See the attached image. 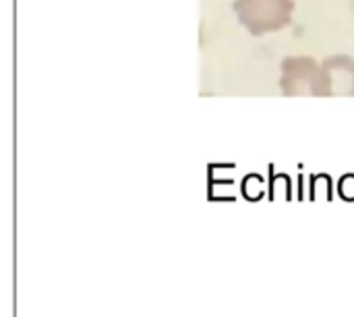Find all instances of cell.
<instances>
[{"label": "cell", "instance_id": "1", "mask_svg": "<svg viewBox=\"0 0 354 317\" xmlns=\"http://www.w3.org/2000/svg\"><path fill=\"white\" fill-rule=\"evenodd\" d=\"M239 23L255 37L280 31L292 23L295 0H234Z\"/></svg>", "mask_w": 354, "mask_h": 317}, {"label": "cell", "instance_id": "2", "mask_svg": "<svg viewBox=\"0 0 354 317\" xmlns=\"http://www.w3.org/2000/svg\"><path fill=\"white\" fill-rule=\"evenodd\" d=\"M280 89L286 98L295 96H313L326 98L332 96L330 81L324 71V64L315 62L311 56H288L280 66Z\"/></svg>", "mask_w": 354, "mask_h": 317}, {"label": "cell", "instance_id": "3", "mask_svg": "<svg viewBox=\"0 0 354 317\" xmlns=\"http://www.w3.org/2000/svg\"><path fill=\"white\" fill-rule=\"evenodd\" d=\"M332 96H354V58L338 54L324 60Z\"/></svg>", "mask_w": 354, "mask_h": 317}]
</instances>
